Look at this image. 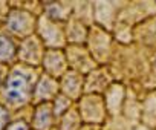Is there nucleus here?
Here are the masks:
<instances>
[{"mask_svg": "<svg viewBox=\"0 0 156 130\" xmlns=\"http://www.w3.org/2000/svg\"><path fill=\"white\" fill-rule=\"evenodd\" d=\"M8 130H28V127L25 122H17V124H12Z\"/></svg>", "mask_w": 156, "mask_h": 130, "instance_id": "6", "label": "nucleus"}, {"mask_svg": "<svg viewBox=\"0 0 156 130\" xmlns=\"http://www.w3.org/2000/svg\"><path fill=\"white\" fill-rule=\"evenodd\" d=\"M8 112H6V109L5 107H2L0 106V130H2L5 125H6V122H8Z\"/></svg>", "mask_w": 156, "mask_h": 130, "instance_id": "5", "label": "nucleus"}, {"mask_svg": "<svg viewBox=\"0 0 156 130\" xmlns=\"http://www.w3.org/2000/svg\"><path fill=\"white\" fill-rule=\"evenodd\" d=\"M48 122H49V110L46 107H43L35 115V125L38 128H44L48 125Z\"/></svg>", "mask_w": 156, "mask_h": 130, "instance_id": "3", "label": "nucleus"}, {"mask_svg": "<svg viewBox=\"0 0 156 130\" xmlns=\"http://www.w3.org/2000/svg\"><path fill=\"white\" fill-rule=\"evenodd\" d=\"M20 23H25V19L20 20V16H12V17L9 19V28H11L12 31H20V29L23 28Z\"/></svg>", "mask_w": 156, "mask_h": 130, "instance_id": "4", "label": "nucleus"}, {"mask_svg": "<svg viewBox=\"0 0 156 130\" xmlns=\"http://www.w3.org/2000/svg\"><path fill=\"white\" fill-rule=\"evenodd\" d=\"M14 55V44L5 38V37H0V58L2 60H8Z\"/></svg>", "mask_w": 156, "mask_h": 130, "instance_id": "2", "label": "nucleus"}, {"mask_svg": "<svg viewBox=\"0 0 156 130\" xmlns=\"http://www.w3.org/2000/svg\"><path fill=\"white\" fill-rule=\"evenodd\" d=\"M26 93H28V78L20 72H14L8 78L6 87H5V95L8 101L23 103L26 100Z\"/></svg>", "mask_w": 156, "mask_h": 130, "instance_id": "1", "label": "nucleus"}]
</instances>
